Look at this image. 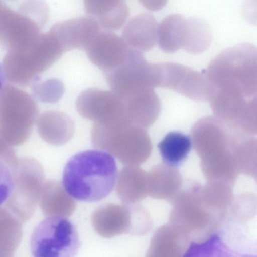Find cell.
<instances>
[{"instance_id":"cell-1","label":"cell","mask_w":257,"mask_h":257,"mask_svg":"<svg viewBox=\"0 0 257 257\" xmlns=\"http://www.w3.org/2000/svg\"><path fill=\"white\" fill-rule=\"evenodd\" d=\"M257 51L244 42L224 50L206 71L210 108L222 114L238 113L256 101Z\"/></svg>"},{"instance_id":"cell-2","label":"cell","mask_w":257,"mask_h":257,"mask_svg":"<svg viewBox=\"0 0 257 257\" xmlns=\"http://www.w3.org/2000/svg\"><path fill=\"white\" fill-rule=\"evenodd\" d=\"M117 173L116 161L111 154L101 150H85L67 162L63 172V186L77 200L97 202L111 192Z\"/></svg>"},{"instance_id":"cell-3","label":"cell","mask_w":257,"mask_h":257,"mask_svg":"<svg viewBox=\"0 0 257 257\" xmlns=\"http://www.w3.org/2000/svg\"><path fill=\"white\" fill-rule=\"evenodd\" d=\"M201 185L187 180L173 200L169 223L189 240L202 241L216 232L226 218L208 208L200 198Z\"/></svg>"},{"instance_id":"cell-4","label":"cell","mask_w":257,"mask_h":257,"mask_svg":"<svg viewBox=\"0 0 257 257\" xmlns=\"http://www.w3.org/2000/svg\"><path fill=\"white\" fill-rule=\"evenodd\" d=\"M91 140L95 148L108 152L126 165L143 164L152 150L146 130L130 124L107 125L94 123Z\"/></svg>"},{"instance_id":"cell-5","label":"cell","mask_w":257,"mask_h":257,"mask_svg":"<svg viewBox=\"0 0 257 257\" xmlns=\"http://www.w3.org/2000/svg\"><path fill=\"white\" fill-rule=\"evenodd\" d=\"M243 135L215 116H208L194 124L190 137L200 164H208L232 158L233 148Z\"/></svg>"},{"instance_id":"cell-6","label":"cell","mask_w":257,"mask_h":257,"mask_svg":"<svg viewBox=\"0 0 257 257\" xmlns=\"http://www.w3.org/2000/svg\"><path fill=\"white\" fill-rule=\"evenodd\" d=\"M80 246L76 227L62 217L49 216L42 220L30 239L33 257H75Z\"/></svg>"},{"instance_id":"cell-7","label":"cell","mask_w":257,"mask_h":257,"mask_svg":"<svg viewBox=\"0 0 257 257\" xmlns=\"http://www.w3.org/2000/svg\"><path fill=\"white\" fill-rule=\"evenodd\" d=\"M158 64L148 61L142 52L131 48L122 65L103 75L111 90L123 96L141 88L158 87Z\"/></svg>"},{"instance_id":"cell-8","label":"cell","mask_w":257,"mask_h":257,"mask_svg":"<svg viewBox=\"0 0 257 257\" xmlns=\"http://www.w3.org/2000/svg\"><path fill=\"white\" fill-rule=\"evenodd\" d=\"M76 108L81 117L94 123L107 125L130 124L122 99L111 90L85 89L76 99Z\"/></svg>"},{"instance_id":"cell-9","label":"cell","mask_w":257,"mask_h":257,"mask_svg":"<svg viewBox=\"0 0 257 257\" xmlns=\"http://www.w3.org/2000/svg\"><path fill=\"white\" fill-rule=\"evenodd\" d=\"M158 87L172 89L196 102L208 101V83L205 76L175 62L158 63Z\"/></svg>"},{"instance_id":"cell-10","label":"cell","mask_w":257,"mask_h":257,"mask_svg":"<svg viewBox=\"0 0 257 257\" xmlns=\"http://www.w3.org/2000/svg\"><path fill=\"white\" fill-rule=\"evenodd\" d=\"M131 50L117 34L111 31H100L85 51L90 61L105 74L122 65L127 59Z\"/></svg>"},{"instance_id":"cell-11","label":"cell","mask_w":257,"mask_h":257,"mask_svg":"<svg viewBox=\"0 0 257 257\" xmlns=\"http://www.w3.org/2000/svg\"><path fill=\"white\" fill-rule=\"evenodd\" d=\"M98 24L89 17H78L58 22L53 32L64 52L86 48L100 31Z\"/></svg>"},{"instance_id":"cell-12","label":"cell","mask_w":257,"mask_h":257,"mask_svg":"<svg viewBox=\"0 0 257 257\" xmlns=\"http://www.w3.org/2000/svg\"><path fill=\"white\" fill-rule=\"evenodd\" d=\"M133 213V204H105L93 212L91 222L95 231L104 238L132 233Z\"/></svg>"},{"instance_id":"cell-13","label":"cell","mask_w":257,"mask_h":257,"mask_svg":"<svg viewBox=\"0 0 257 257\" xmlns=\"http://www.w3.org/2000/svg\"><path fill=\"white\" fill-rule=\"evenodd\" d=\"M120 97L124 102L126 117L131 124L145 129L158 119L161 112V102L154 89L141 88Z\"/></svg>"},{"instance_id":"cell-14","label":"cell","mask_w":257,"mask_h":257,"mask_svg":"<svg viewBox=\"0 0 257 257\" xmlns=\"http://www.w3.org/2000/svg\"><path fill=\"white\" fill-rule=\"evenodd\" d=\"M158 25L153 15L140 13L128 21L122 31V38L133 49L142 53L149 51L157 43Z\"/></svg>"},{"instance_id":"cell-15","label":"cell","mask_w":257,"mask_h":257,"mask_svg":"<svg viewBox=\"0 0 257 257\" xmlns=\"http://www.w3.org/2000/svg\"><path fill=\"white\" fill-rule=\"evenodd\" d=\"M147 173L148 196L171 203L184 182L177 168L165 163L158 164Z\"/></svg>"},{"instance_id":"cell-16","label":"cell","mask_w":257,"mask_h":257,"mask_svg":"<svg viewBox=\"0 0 257 257\" xmlns=\"http://www.w3.org/2000/svg\"><path fill=\"white\" fill-rule=\"evenodd\" d=\"M84 8L100 28L108 31L120 29L130 14L127 4L121 0H85Z\"/></svg>"},{"instance_id":"cell-17","label":"cell","mask_w":257,"mask_h":257,"mask_svg":"<svg viewBox=\"0 0 257 257\" xmlns=\"http://www.w3.org/2000/svg\"><path fill=\"white\" fill-rule=\"evenodd\" d=\"M116 181V194L124 203L133 204L148 196L147 173L138 166L123 167Z\"/></svg>"},{"instance_id":"cell-18","label":"cell","mask_w":257,"mask_h":257,"mask_svg":"<svg viewBox=\"0 0 257 257\" xmlns=\"http://www.w3.org/2000/svg\"><path fill=\"white\" fill-rule=\"evenodd\" d=\"M40 196L42 207L49 216L68 217L76 207L75 200L56 180H49L44 183Z\"/></svg>"},{"instance_id":"cell-19","label":"cell","mask_w":257,"mask_h":257,"mask_svg":"<svg viewBox=\"0 0 257 257\" xmlns=\"http://www.w3.org/2000/svg\"><path fill=\"white\" fill-rule=\"evenodd\" d=\"M189 240L169 224L153 235L146 257H182Z\"/></svg>"},{"instance_id":"cell-20","label":"cell","mask_w":257,"mask_h":257,"mask_svg":"<svg viewBox=\"0 0 257 257\" xmlns=\"http://www.w3.org/2000/svg\"><path fill=\"white\" fill-rule=\"evenodd\" d=\"M40 134L48 143L60 146L68 142L73 136V121L65 113L50 111L45 113L38 124Z\"/></svg>"},{"instance_id":"cell-21","label":"cell","mask_w":257,"mask_h":257,"mask_svg":"<svg viewBox=\"0 0 257 257\" xmlns=\"http://www.w3.org/2000/svg\"><path fill=\"white\" fill-rule=\"evenodd\" d=\"M186 18L180 14L167 16L159 24L157 42L163 52L172 53L183 47L186 34Z\"/></svg>"},{"instance_id":"cell-22","label":"cell","mask_w":257,"mask_h":257,"mask_svg":"<svg viewBox=\"0 0 257 257\" xmlns=\"http://www.w3.org/2000/svg\"><path fill=\"white\" fill-rule=\"evenodd\" d=\"M182 257H256L232 248L222 235L215 232L201 241H192Z\"/></svg>"},{"instance_id":"cell-23","label":"cell","mask_w":257,"mask_h":257,"mask_svg":"<svg viewBox=\"0 0 257 257\" xmlns=\"http://www.w3.org/2000/svg\"><path fill=\"white\" fill-rule=\"evenodd\" d=\"M233 186L220 181H207L200 189L203 203L212 211L227 217L230 205L233 198Z\"/></svg>"},{"instance_id":"cell-24","label":"cell","mask_w":257,"mask_h":257,"mask_svg":"<svg viewBox=\"0 0 257 257\" xmlns=\"http://www.w3.org/2000/svg\"><path fill=\"white\" fill-rule=\"evenodd\" d=\"M192 146L191 137L179 132L168 133L158 145L164 163L175 167L184 162Z\"/></svg>"},{"instance_id":"cell-25","label":"cell","mask_w":257,"mask_h":257,"mask_svg":"<svg viewBox=\"0 0 257 257\" xmlns=\"http://www.w3.org/2000/svg\"><path fill=\"white\" fill-rule=\"evenodd\" d=\"M212 40V33L207 23L197 17L186 18L185 41L182 48L192 54L205 51Z\"/></svg>"},{"instance_id":"cell-26","label":"cell","mask_w":257,"mask_h":257,"mask_svg":"<svg viewBox=\"0 0 257 257\" xmlns=\"http://www.w3.org/2000/svg\"><path fill=\"white\" fill-rule=\"evenodd\" d=\"M256 138L244 135L235 144L233 155L239 173L256 179Z\"/></svg>"},{"instance_id":"cell-27","label":"cell","mask_w":257,"mask_h":257,"mask_svg":"<svg viewBox=\"0 0 257 257\" xmlns=\"http://www.w3.org/2000/svg\"><path fill=\"white\" fill-rule=\"evenodd\" d=\"M256 199L255 195L243 193L234 196L230 205L228 215L233 221H244L252 218L256 214Z\"/></svg>"},{"instance_id":"cell-28","label":"cell","mask_w":257,"mask_h":257,"mask_svg":"<svg viewBox=\"0 0 257 257\" xmlns=\"http://www.w3.org/2000/svg\"><path fill=\"white\" fill-rule=\"evenodd\" d=\"M18 162L0 156V206L8 201L12 195Z\"/></svg>"},{"instance_id":"cell-29","label":"cell","mask_w":257,"mask_h":257,"mask_svg":"<svg viewBox=\"0 0 257 257\" xmlns=\"http://www.w3.org/2000/svg\"><path fill=\"white\" fill-rule=\"evenodd\" d=\"M5 81V74L3 67L0 64V91L2 89Z\"/></svg>"}]
</instances>
